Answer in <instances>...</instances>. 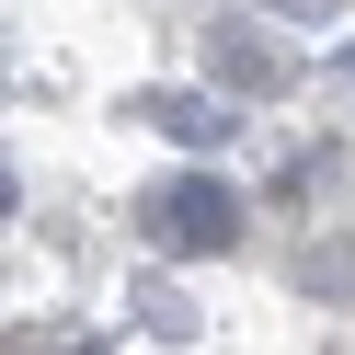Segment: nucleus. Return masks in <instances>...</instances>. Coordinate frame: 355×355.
Here are the masks:
<instances>
[{"label": "nucleus", "mask_w": 355, "mask_h": 355, "mask_svg": "<svg viewBox=\"0 0 355 355\" xmlns=\"http://www.w3.org/2000/svg\"><path fill=\"white\" fill-rule=\"evenodd\" d=\"M138 230L161 241V252H230L241 241V195L218 184V172H172V184L138 195Z\"/></svg>", "instance_id": "nucleus-1"}, {"label": "nucleus", "mask_w": 355, "mask_h": 355, "mask_svg": "<svg viewBox=\"0 0 355 355\" xmlns=\"http://www.w3.org/2000/svg\"><path fill=\"white\" fill-rule=\"evenodd\" d=\"M126 126L184 138V149H218V138H241V103L230 92H126Z\"/></svg>", "instance_id": "nucleus-2"}, {"label": "nucleus", "mask_w": 355, "mask_h": 355, "mask_svg": "<svg viewBox=\"0 0 355 355\" xmlns=\"http://www.w3.org/2000/svg\"><path fill=\"white\" fill-rule=\"evenodd\" d=\"M207 46H218V80H230V92H275V46H263L252 24H218Z\"/></svg>", "instance_id": "nucleus-3"}, {"label": "nucleus", "mask_w": 355, "mask_h": 355, "mask_svg": "<svg viewBox=\"0 0 355 355\" xmlns=\"http://www.w3.org/2000/svg\"><path fill=\"white\" fill-rule=\"evenodd\" d=\"M298 286H309V298H344V309H355V241H321V252H298Z\"/></svg>", "instance_id": "nucleus-4"}, {"label": "nucleus", "mask_w": 355, "mask_h": 355, "mask_svg": "<svg viewBox=\"0 0 355 355\" xmlns=\"http://www.w3.org/2000/svg\"><path fill=\"white\" fill-rule=\"evenodd\" d=\"M263 12H286V24H332L344 0H263Z\"/></svg>", "instance_id": "nucleus-5"}, {"label": "nucleus", "mask_w": 355, "mask_h": 355, "mask_svg": "<svg viewBox=\"0 0 355 355\" xmlns=\"http://www.w3.org/2000/svg\"><path fill=\"white\" fill-rule=\"evenodd\" d=\"M80 355H103V344H80Z\"/></svg>", "instance_id": "nucleus-6"}]
</instances>
